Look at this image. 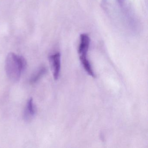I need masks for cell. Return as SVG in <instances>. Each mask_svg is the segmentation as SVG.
Returning a JSON list of instances; mask_svg holds the SVG:
<instances>
[{
  "label": "cell",
  "mask_w": 148,
  "mask_h": 148,
  "mask_svg": "<svg viewBox=\"0 0 148 148\" xmlns=\"http://www.w3.org/2000/svg\"><path fill=\"white\" fill-rule=\"evenodd\" d=\"M61 56L59 52H57L50 55L49 60L52 70L53 78L57 80L59 77L61 65Z\"/></svg>",
  "instance_id": "obj_2"
},
{
  "label": "cell",
  "mask_w": 148,
  "mask_h": 148,
  "mask_svg": "<svg viewBox=\"0 0 148 148\" xmlns=\"http://www.w3.org/2000/svg\"><path fill=\"white\" fill-rule=\"evenodd\" d=\"M37 113V108L34 104L32 98H30L26 105L23 118L25 122L29 123L34 119Z\"/></svg>",
  "instance_id": "obj_3"
},
{
  "label": "cell",
  "mask_w": 148,
  "mask_h": 148,
  "mask_svg": "<svg viewBox=\"0 0 148 148\" xmlns=\"http://www.w3.org/2000/svg\"><path fill=\"white\" fill-rule=\"evenodd\" d=\"M27 64L26 60L22 56L14 53H8L5 66L8 77L12 82H18L26 68Z\"/></svg>",
  "instance_id": "obj_1"
},
{
  "label": "cell",
  "mask_w": 148,
  "mask_h": 148,
  "mask_svg": "<svg viewBox=\"0 0 148 148\" xmlns=\"http://www.w3.org/2000/svg\"><path fill=\"white\" fill-rule=\"evenodd\" d=\"M47 71V70L45 66L40 67L31 76L29 80L30 83L32 84L37 83L46 73Z\"/></svg>",
  "instance_id": "obj_5"
},
{
  "label": "cell",
  "mask_w": 148,
  "mask_h": 148,
  "mask_svg": "<svg viewBox=\"0 0 148 148\" xmlns=\"http://www.w3.org/2000/svg\"><path fill=\"white\" fill-rule=\"evenodd\" d=\"M80 61L84 69L86 71V73L92 77H95V75L94 71L92 68L90 64L87 59V57H79Z\"/></svg>",
  "instance_id": "obj_6"
},
{
  "label": "cell",
  "mask_w": 148,
  "mask_h": 148,
  "mask_svg": "<svg viewBox=\"0 0 148 148\" xmlns=\"http://www.w3.org/2000/svg\"><path fill=\"white\" fill-rule=\"evenodd\" d=\"M90 38L85 34L80 35V42L79 47L78 53L79 57H86L90 46Z\"/></svg>",
  "instance_id": "obj_4"
}]
</instances>
